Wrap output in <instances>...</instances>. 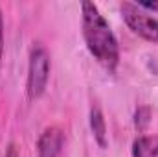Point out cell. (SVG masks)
I'll use <instances>...</instances> for the list:
<instances>
[{
    "label": "cell",
    "instance_id": "cell-2",
    "mask_svg": "<svg viewBox=\"0 0 158 157\" xmlns=\"http://www.w3.org/2000/svg\"><path fill=\"white\" fill-rule=\"evenodd\" d=\"M52 70V57L48 48L42 43H33L30 50L28 61V76H26V94L28 100H39L44 94Z\"/></svg>",
    "mask_w": 158,
    "mask_h": 157
},
{
    "label": "cell",
    "instance_id": "cell-1",
    "mask_svg": "<svg viewBox=\"0 0 158 157\" xmlns=\"http://www.w3.org/2000/svg\"><path fill=\"white\" fill-rule=\"evenodd\" d=\"M81 34L92 57L109 72H116L119 65L118 39L94 2H81Z\"/></svg>",
    "mask_w": 158,
    "mask_h": 157
},
{
    "label": "cell",
    "instance_id": "cell-6",
    "mask_svg": "<svg viewBox=\"0 0 158 157\" xmlns=\"http://www.w3.org/2000/svg\"><path fill=\"white\" fill-rule=\"evenodd\" d=\"M132 157H158V133L156 135H138L131 148Z\"/></svg>",
    "mask_w": 158,
    "mask_h": 157
},
{
    "label": "cell",
    "instance_id": "cell-9",
    "mask_svg": "<svg viewBox=\"0 0 158 157\" xmlns=\"http://www.w3.org/2000/svg\"><path fill=\"white\" fill-rule=\"evenodd\" d=\"M2 57H4V15L0 9V69H2Z\"/></svg>",
    "mask_w": 158,
    "mask_h": 157
},
{
    "label": "cell",
    "instance_id": "cell-10",
    "mask_svg": "<svg viewBox=\"0 0 158 157\" xmlns=\"http://www.w3.org/2000/svg\"><path fill=\"white\" fill-rule=\"evenodd\" d=\"M4 157H20V152H19V146L15 142H9L6 152H4Z\"/></svg>",
    "mask_w": 158,
    "mask_h": 157
},
{
    "label": "cell",
    "instance_id": "cell-3",
    "mask_svg": "<svg viewBox=\"0 0 158 157\" xmlns=\"http://www.w3.org/2000/svg\"><path fill=\"white\" fill-rule=\"evenodd\" d=\"M119 11L125 24L136 35L151 43H158V19H155L149 11L140 7L136 2H121Z\"/></svg>",
    "mask_w": 158,
    "mask_h": 157
},
{
    "label": "cell",
    "instance_id": "cell-8",
    "mask_svg": "<svg viewBox=\"0 0 158 157\" xmlns=\"http://www.w3.org/2000/svg\"><path fill=\"white\" fill-rule=\"evenodd\" d=\"M136 4H138L140 7H143L145 11H149V13H151V11H153V13H155V11H158V2H149V0H138Z\"/></svg>",
    "mask_w": 158,
    "mask_h": 157
},
{
    "label": "cell",
    "instance_id": "cell-4",
    "mask_svg": "<svg viewBox=\"0 0 158 157\" xmlns=\"http://www.w3.org/2000/svg\"><path fill=\"white\" fill-rule=\"evenodd\" d=\"M64 146V133L59 126H50L37 141V157H59Z\"/></svg>",
    "mask_w": 158,
    "mask_h": 157
},
{
    "label": "cell",
    "instance_id": "cell-7",
    "mask_svg": "<svg viewBox=\"0 0 158 157\" xmlns=\"http://www.w3.org/2000/svg\"><path fill=\"white\" fill-rule=\"evenodd\" d=\"M151 122V109L147 105H140L134 113V128L138 131H143Z\"/></svg>",
    "mask_w": 158,
    "mask_h": 157
},
{
    "label": "cell",
    "instance_id": "cell-5",
    "mask_svg": "<svg viewBox=\"0 0 158 157\" xmlns=\"http://www.w3.org/2000/svg\"><path fill=\"white\" fill-rule=\"evenodd\" d=\"M88 124H90V131L94 135V141L98 142L99 148H107L109 146V133H107V122L105 115L101 111V107L98 104L90 105V113H88Z\"/></svg>",
    "mask_w": 158,
    "mask_h": 157
}]
</instances>
